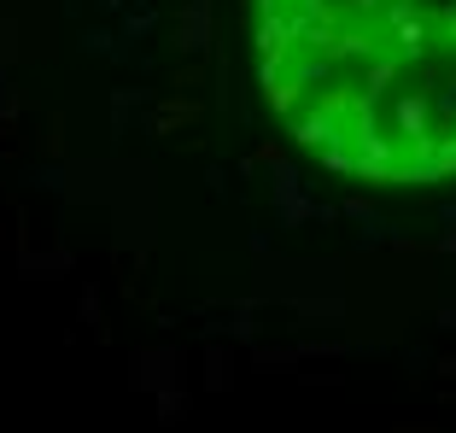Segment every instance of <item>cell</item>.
<instances>
[{"label": "cell", "mask_w": 456, "mask_h": 433, "mask_svg": "<svg viewBox=\"0 0 456 433\" xmlns=\"http://www.w3.org/2000/svg\"><path fill=\"white\" fill-rule=\"evenodd\" d=\"M275 118L362 182L456 176V0H252Z\"/></svg>", "instance_id": "6da1fadb"}]
</instances>
